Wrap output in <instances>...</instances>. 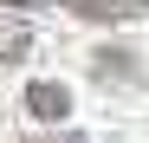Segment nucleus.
<instances>
[{"mask_svg": "<svg viewBox=\"0 0 149 143\" xmlns=\"http://www.w3.org/2000/svg\"><path fill=\"white\" fill-rule=\"evenodd\" d=\"M0 7H39V0H0Z\"/></svg>", "mask_w": 149, "mask_h": 143, "instance_id": "nucleus-6", "label": "nucleus"}, {"mask_svg": "<svg viewBox=\"0 0 149 143\" xmlns=\"http://www.w3.org/2000/svg\"><path fill=\"white\" fill-rule=\"evenodd\" d=\"M91 72H97V85H110V91L143 78V65H136L130 46H97V52H91Z\"/></svg>", "mask_w": 149, "mask_h": 143, "instance_id": "nucleus-1", "label": "nucleus"}, {"mask_svg": "<svg viewBox=\"0 0 149 143\" xmlns=\"http://www.w3.org/2000/svg\"><path fill=\"white\" fill-rule=\"evenodd\" d=\"M26 52H33V26H26L19 13H0V59H7V65H19Z\"/></svg>", "mask_w": 149, "mask_h": 143, "instance_id": "nucleus-4", "label": "nucleus"}, {"mask_svg": "<svg viewBox=\"0 0 149 143\" xmlns=\"http://www.w3.org/2000/svg\"><path fill=\"white\" fill-rule=\"evenodd\" d=\"M78 20H97V26H123V20H143L149 0H65Z\"/></svg>", "mask_w": 149, "mask_h": 143, "instance_id": "nucleus-2", "label": "nucleus"}, {"mask_svg": "<svg viewBox=\"0 0 149 143\" xmlns=\"http://www.w3.org/2000/svg\"><path fill=\"white\" fill-rule=\"evenodd\" d=\"M26 111L39 117V124H65L71 117V91L52 85V78H39V85H26Z\"/></svg>", "mask_w": 149, "mask_h": 143, "instance_id": "nucleus-3", "label": "nucleus"}, {"mask_svg": "<svg viewBox=\"0 0 149 143\" xmlns=\"http://www.w3.org/2000/svg\"><path fill=\"white\" fill-rule=\"evenodd\" d=\"M45 143H84V137H78V130H71V137H45Z\"/></svg>", "mask_w": 149, "mask_h": 143, "instance_id": "nucleus-5", "label": "nucleus"}]
</instances>
